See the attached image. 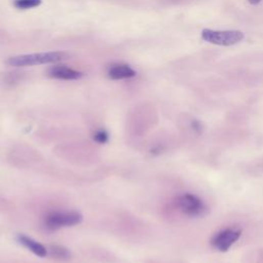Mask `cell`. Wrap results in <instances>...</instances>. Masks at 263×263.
Here are the masks:
<instances>
[{
  "mask_svg": "<svg viewBox=\"0 0 263 263\" xmlns=\"http://www.w3.org/2000/svg\"><path fill=\"white\" fill-rule=\"evenodd\" d=\"M41 4V0H14V6L19 9L34 8Z\"/></svg>",
  "mask_w": 263,
  "mask_h": 263,
  "instance_id": "cell-9",
  "label": "cell"
},
{
  "mask_svg": "<svg viewBox=\"0 0 263 263\" xmlns=\"http://www.w3.org/2000/svg\"><path fill=\"white\" fill-rule=\"evenodd\" d=\"M82 221V215L76 211H59L49 214L45 219L48 229L57 230L63 227H71Z\"/></svg>",
  "mask_w": 263,
  "mask_h": 263,
  "instance_id": "cell-3",
  "label": "cell"
},
{
  "mask_svg": "<svg viewBox=\"0 0 263 263\" xmlns=\"http://www.w3.org/2000/svg\"><path fill=\"white\" fill-rule=\"evenodd\" d=\"M248 1L251 3V4H258V3H260L261 1H262V0H248Z\"/></svg>",
  "mask_w": 263,
  "mask_h": 263,
  "instance_id": "cell-12",
  "label": "cell"
},
{
  "mask_svg": "<svg viewBox=\"0 0 263 263\" xmlns=\"http://www.w3.org/2000/svg\"><path fill=\"white\" fill-rule=\"evenodd\" d=\"M240 234L234 229H225L217 234L212 240L214 248L219 251H227L238 239Z\"/></svg>",
  "mask_w": 263,
  "mask_h": 263,
  "instance_id": "cell-5",
  "label": "cell"
},
{
  "mask_svg": "<svg viewBox=\"0 0 263 263\" xmlns=\"http://www.w3.org/2000/svg\"><path fill=\"white\" fill-rule=\"evenodd\" d=\"M94 140L97 142V143L104 144L108 141V134L103 130L97 131L96 133L94 134Z\"/></svg>",
  "mask_w": 263,
  "mask_h": 263,
  "instance_id": "cell-10",
  "label": "cell"
},
{
  "mask_svg": "<svg viewBox=\"0 0 263 263\" xmlns=\"http://www.w3.org/2000/svg\"><path fill=\"white\" fill-rule=\"evenodd\" d=\"M67 58L68 56L65 52H49L12 57L5 61V64L12 67H27V66L58 63Z\"/></svg>",
  "mask_w": 263,
  "mask_h": 263,
  "instance_id": "cell-1",
  "label": "cell"
},
{
  "mask_svg": "<svg viewBox=\"0 0 263 263\" xmlns=\"http://www.w3.org/2000/svg\"><path fill=\"white\" fill-rule=\"evenodd\" d=\"M52 252L53 254H54V256L58 257L59 259H66L69 257V252L62 247H53Z\"/></svg>",
  "mask_w": 263,
  "mask_h": 263,
  "instance_id": "cell-11",
  "label": "cell"
},
{
  "mask_svg": "<svg viewBox=\"0 0 263 263\" xmlns=\"http://www.w3.org/2000/svg\"><path fill=\"white\" fill-rule=\"evenodd\" d=\"M178 209L188 216H200L205 212L203 202L192 194H183L177 199Z\"/></svg>",
  "mask_w": 263,
  "mask_h": 263,
  "instance_id": "cell-4",
  "label": "cell"
},
{
  "mask_svg": "<svg viewBox=\"0 0 263 263\" xmlns=\"http://www.w3.org/2000/svg\"><path fill=\"white\" fill-rule=\"evenodd\" d=\"M202 38L216 46L230 47L242 41L244 38L243 32L238 30H226V31H217L211 29H205L202 32Z\"/></svg>",
  "mask_w": 263,
  "mask_h": 263,
  "instance_id": "cell-2",
  "label": "cell"
},
{
  "mask_svg": "<svg viewBox=\"0 0 263 263\" xmlns=\"http://www.w3.org/2000/svg\"><path fill=\"white\" fill-rule=\"evenodd\" d=\"M136 71L132 69L128 65H113L108 70V76L109 79L113 80H119V79H131L136 76Z\"/></svg>",
  "mask_w": 263,
  "mask_h": 263,
  "instance_id": "cell-8",
  "label": "cell"
},
{
  "mask_svg": "<svg viewBox=\"0 0 263 263\" xmlns=\"http://www.w3.org/2000/svg\"><path fill=\"white\" fill-rule=\"evenodd\" d=\"M18 240L21 245H23L26 249L31 251L33 254H35L38 257H46L48 255L47 248L32 237L21 235L18 237Z\"/></svg>",
  "mask_w": 263,
  "mask_h": 263,
  "instance_id": "cell-7",
  "label": "cell"
},
{
  "mask_svg": "<svg viewBox=\"0 0 263 263\" xmlns=\"http://www.w3.org/2000/svg\"><path fill=\"white\" fill-rule=\"evenodd\" d=\"M48 75L52 79L62 80H76L81 79L83 74L79 71L66 67L64 65L53 66L48 70Z\"/></svg>",
  "mask_w": 263,
  "mask_h": 263,
  "instance_id": "cell-6",
  "label": "cell"
}]
</instances>
